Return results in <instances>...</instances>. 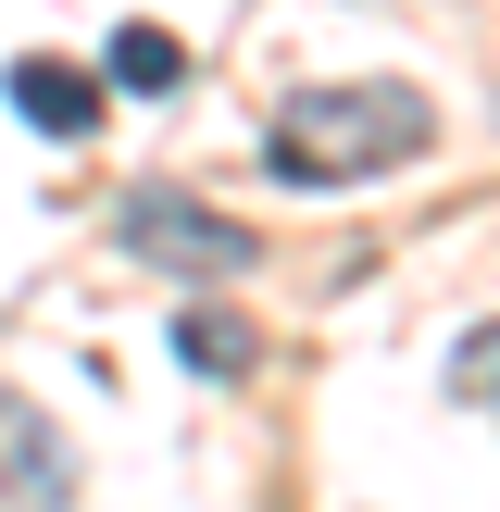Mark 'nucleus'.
<instances>
[{"instance_id": "nucleus-4", "label": "nucleus", "mask_w": 500, "mask_h": 512, "mask_svg": "<svg viewBox=\"0 0 500 512\" xmlns=\"http://www.w3.org/2000/svg\"><path fill=\"white\" fill-rule=\"evenodd\" d=\"M13 113L38 125V138H88V125H100V88H88V63L25 50V63H13Z\"/></svg>"}, {"instance_id": "nucleus-6", "label": "nucleus", "mask_w": 500, "mask_h": 512, "mask_svg": "<svg viewBox=\"0 0 500 512\" xmlns=\"http://www.w3.org/2000/svg\"><path fill=\"white\" fill-rule=\"evenodd\" d=\"M113 75H125V88H175V75H188V50H175L163 25H113Z\"/></svg>"}, {"instance_id": "nucleus-1", "label": "nucleus", "mask_w": 500, "mask_h": 512, "mask_svg": "<svg viewBox=\"0 0 500 512\" xmlns=\"http://www.w3.org/2000/svg\"><path fill=\"white\" fill-rule=\"evenodd\" d=\"M438 138V113H425V88H300L288 113L263 125V163L288 175V188H363V175H400L413 150Z\"/></svg>"}, {"instance_id": "nucleus-5", "label": "nucleus", "mask_w": 500, "mask_h": 512, "mask_svg": "<svg viewBox=\"0 0 500 512\" xmlns=\"http://www.w3.org/2000/svg\"><path fill=\"white\" fill-rule=\"evenodd\" d=\"M175 350H188L200 375H250V325L238 313H175Z\"/></svg>"}, {"instance_id": "nucleus-7", "label": "nucleus", "mask_w": 500, "mask_h": 512, "mask_svg": "<svg viewBox=\"0 0 500 512\" xmlns=\"http://www.w3.org/2000/svg\"><path fill=\"white\" fill-rule=\"evenodd\" d=\"M450 400H500V325H475V338L450 350Z\"/></svg>"}, {"instance_id": "nucleus-2", "label": "nucleus", "mask_w": 500, "mask_h": 512, "mask_svg": "<svg viewBox=\"0 0 500 512\" xmlns=\"http://www.w3.org/2000/svg\"><path fill=\"white\" fill-rule=\"evenodd\" d=\"M113 238L138 250V263H163V275H250V225L200 213V200H175V188H138Z\"/></svg>"}, {"instance_id": "nucleus-3", "label": "nucleus", "mask_w": 500, "mask_h": 512, "mask_svg": "<svg viewBox=\"0 0 500 512\" xmlns=\"http://www.w3.org/2000/svg\"><path fill=\"white\" fill-rule=\"evenodd\" d=\"M0 500L13 512H75V450L38 400H0Z\"/></svg>"}]
</instances>
